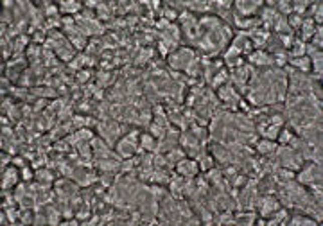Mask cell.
I'll return each mask as SVG.
<instances>
[{
  "mask_svg": "<svg viewBox=\"0 0 323 226\" xmlns=\"http://www.w3.org/2000/svg\"><path fill=\"white\" fill-rule=\"evenodd\" d=\"M140 130L135 131H128L124 137L119 138V142L115 144V149H117V155L121 156L122 160L131 158V156L139 151V144H140Z\"/></svg>",
  "mask_w": 323,
  "mask_h": 226,
  "instance_id": "obj_1",
  "label": "cell"
},
{
  "mask_svg": "<svg viewBox=\"0 0 323 226\" xmlns=\"http://www.w3.org/2000/svg\"><path fill=\"white\" fill-rule=\"evenodd\" d=\"M139 149L144 151V153H155V151H158V138L153 137L149 131L147 133H140Z\"/></svg>",
  "mask_w": 323,
  "mask_h": 226,
  "instance_id": "obj_7",
  "label": "cell"
},
{
  "mask_svg": "<svg viewBox=\"0 0 323 226\" xmlns=\"http://www.w3.org/2000/svg\"><path fill=\"white\" fill-rule=\"evenodd\" d=\"M248 61H250L252 67H275V59H273V56L264 49L253 50L252 54L248 56Z\"/></svg>",
  "mask_w": 323,
  "mask_h": 226,
  "instance_id": "obj_4",
  "label": "cell"
},
{
  "mask_svg": "<svg viewBox=\"0 0 323 226\" xmlns=\"http://www.w3.org/2000/svg\"><path fill=\"white\" fill-rule=\"evenodd\" d=\"M291 63V67L294 70L302 72V74H309L310 72V59L307 56H300V58H293V59H287Z\"/></svg>",
  "mask_w": 323,
  "mask_h": 226,
  "instance_id": "obj_10",
  "label": "cell"
},
{
  "mask_svg": "<svg viewBox=\"0 0 323 226\" xmlns=\"http://www.w3.org/2000/svg\"><path fill=\"white\" fill-rule=\"evenodd\" d=\"M81 9V4L79 2H61L59 4V13L61 15H74L76 17L77 13Z\"/></svg>",
  "mask_w": 323,
  "mask_h": 226,
  "instance_id": "obj_11",
  "label": "cell"
},
{
  "mask_svg": "<svg viewBox=\"0 0 323 226\" xmlns=\"http://www.w3.org/2000/svg\"><path fill=\"white\" fill-rule=\"evenodd\" d=\"M234 8H235L234 17L250 18L257 17V9L264 8V2H234Z\"/></svg>",
  "mask_w": 323,
  "mask_h": 226,
  "instance_id": "obj_3",
  "label": "cell"
},
{
  "mask_svg": "<svg viewBox=\"0 0 323 226\" xmlns=\"http://www.w3.org/2000/svg\"><path fill=\"white\" fill-rule=\"evenodd\" d=\"M302 22H303V17H300V15H294V13H291L289 17H287V24H289L291 31H300V27H302Z\"/></svg>",
  "mask_w": 323,
  "mask_h": 226,
  "instance_id": "obj_12",
  "label": "cell"
},
{
  "mask_svg": "<svg viewBox=\"0 0 323 226\" xmlns=\"http://www.w3.org/2000/svg\"><path fill=\"white\" fill-rule=\"evenodd\" d=\"M176 167V172L180 176H185V178H196L199 174V163L197 160L194 158H183L174 165Z\"/></svg>",
  "mask_w": 323,
  "mask_h": 226,
  "instance_id": "obj_5",
  "label": "cell"
},
{
  "mask_svg": "<svg viewBox=\"0 0 323 226\" xmlns=\"http://www.w3.org/2000/svg\"><path fill=\"white\" fill-rule=\"evenodd\" d=\"M13 163L15 165H20V167H26V162H24L20 156H18V158H13Z\"/></svg>",
  "mask_w": 323,
  "mask_h": 226,
  "instance_id": "obj_14",
  "label": "cell"
},
{
  "mask_svg": "<svg viewBox=\"0 0 323 226\" xmlns=\"http://www.w3.org/2000/svg\"><path fill=\"white\" fill-rule=\"evenodd\" d=\"M20 176H22V178H24V180L27 181V180H33V178H34V172L31 171L29 167H22V171H20Z\"/></svg>",
  "mask_w": 323,
  "mask_h": 226,
  "instance_id": "obj_13",
  "label": "cell"
},
{
  "mask_svg": "<svg viewBox=\"0 0 323 226\" xmlns=\"http://www.w3.org/2000/svg\"><path fill=\"white\" fill-rule=\"evenodd\" d=\"M277 147H278L277 142L264 138V140H257L255 142V153H259V155H262V156H269L277 151Z\"/></svg>",
  "mask_w": 323,
  "mask_h": 226,
  "instance_id": "obj_9",
  "label": "cell"
},
{
  "mask_svg": "<svg viewBox=\"0 0 323 226\" xmlns=\"http://www.w3.org/2000/svg\"><path fill=\"white\" fill-rule=\"evenodd\" d=\"M316 31V24L312 18H303L302 22V27H300V38L298 40H302L303 43H307L312 38V34H314Z\"/></svg>",
  "mask_w": 323,
  "mask_h": 226,
  "instance_id": "obj_8",
  "label": "cell"
},
{
  "mask_svg": "<svg viewBox=\"0 0 323 226\" xmlns=\"http://www.w3.org/2000/svg\"><path fill=\"white\" fill-rule=\"evenodd\" d=\"M296 180L302 185H321V163L316 162H303V165L298 169Z\"/></svg>",
  "mask_w": 323,
  "mask_h": 226,
  "instance_id": "obj_2",
  "label": "cell"
},
{
  "mask_svg": "<svg viewBox=\"0 0 323 226\" xmlns=\"http://www.w3.org/2000/svg\"><path fill=\"white\" fill-rule=\"evenodd\" d=\"M20 171L15 167H2V190H11L18 185Z\"/></svg>",
  "mask_w": 323,
  "mask_h": 226,
  "instance_id": "obj_6",
  "label": "cell"
}]
</instances>
